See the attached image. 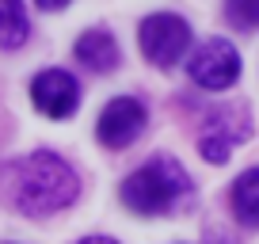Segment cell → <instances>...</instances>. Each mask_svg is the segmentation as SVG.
Wrapping results in <instances>:
<instances>
[{
  "label": "cell",
  "instance_id": "8",
  "mask_svg": "<svg viewBox=\"0 0 259 244\" xmlns=\"http://www.w3.org/2000/svg\"><path fill=\"white\" fill-rule=\"evenodd\" d=\"M73 54H76V61H80L84 69H92V73H111V69H118V61H122L118 42H114L111 31H103V27L84 31L80 38H76Z\"/></svg>",
  "mask_w": 259,
  "mask_h": 244
},
{
  "label": "cell",
  "instance_id": "3",
  "mask_svg": "<svg viewBox=\"0 0 259 244\" xmlns=\"http://www.w3.org/2000/svg\"><path fill=\"white\" fill-rule=\"evenodd\" d=\"M187 76L206 92H225L240 80V54L229 38H206L194 46L187 61Z\"/></svg>",
  "mask_w": 259,
  "mask_h": 244
},
{
  "label": "cell",
  "instance_id": "7",
  "mask_svg": "<svg viewBox=\"0 0 259 244\" xmlns=\"http://www.w3.org/2000/svg\"><path fill=\"white\" fill-rule=\"evenodd\" d=\"M31 99L46 118H69L80 107V84L65 69H42L31 80Z\"/></svg>",
  "mask_w": 259,
  "mask_h": 244
},
{
  "label": "cell",
  "instance_id": "9",
  "mask_svg": "<svg viewBox=\"0 0 259 244\" xmlns=\"http://www.w3.org/2000/svg\"><path fill=\"white\" fill-rule=\"evenodd\" d=\"M229 206H233L240 225L259 229V168H248V172H240V176L233 179Z\"/></svg>",
  "mask_w": 259,
  "mask_h": 244
},
{
  "label": "cell",
  "instance_id": "1",
  "mask_svg": "<svg viewBox=\"0 0 259 244\" xmlns=\"http://www.w3.org/2000/svg\"><path fill=\"white\" fill-rule=\"evenodd\" d=\"M8 195H12V202H16L19 214H27V218H46V214H57V210L76 202L80 179H76V172L57 153L38 149V153H31V156L12 164Z\"/></svg>",
  "mask_w": 259,
  "mask_h": 244
},
{
  "label": "cell",
  "instance_id": "4",
  "mask_svg": "<svg viewBox=\"0 0 259 244\" xmlns=\"http://www.w3.org/2000/svg\"><path fill=\"white\" fill-rule=\"evenodd\" d=\"M138 42L145 61H153L156 69H171L191 46V27H187V19L171 16V12H156V16L141 19Z\"/></svg>",
  "mask_w": 259,
  "mask_h": 244
},
{
  "label": "cell",
  "instance_id": "5",
  "mask_svg": "<svg viewBox=\"0 0 259 244\" xmlns=\"http://www.w3.org/2000/svg\"><path fill=\"white\" fill-rule=\"evenodd\" d=\"M248 138H251L248 107H218V111L206 118L202 134H198V153L210 164H225L229 153Z\"/></svg>",
  "mask_w": 259,
  "mask_h": 244
},
{
  "label": "cell",
  "instance_id": "10",
  "mask_svg": "<svg viewBox=\"0 0 259 244\" xmlns=\"http://www.w3.org/2000/svg\"><path fill=\"white\" fill-rule=\"evenodd\" d=\"M27 34H31V23H27L23 0H0V46L16 50L27 42Z\"/></svg>",
  "mask_w": 259,
  "mask_h": 244
},
{
  "label": "cell",
  "instance_id": "2",
  "mask_svg": "<svg viewBox=\"0 0 259 244\" xmlns=\"http://www.w3.org/2000/svg\"><path fill=\"white\" fill-rule=\"evenodd\" d=\"M191 198H194V183L187 176V168L164 153L122 179V202L134 214H141V218L171 214L179 206H187Z\"/></svg>",
  "mask_w": 259,
  "mask_h": 244
},
{
  "label": "cell",
  "instance_id": "13",
  "mask_svg": "<svg viewBox=\"0 0 259 244\" xmlns=\"http://www.w3.org/2000/svg\"><path fill=\"white\" fill-rule=\"evenodd\" d=\"M80 244H118V240H111V236H88V240H80Z\"/></svg>",
  "mask_w": 259,
  "mask_h": 244
},
{
  "label": "cell",
  "instance_id": "11",
  "mask_svg": "<svg viewBox=\"0 0 259 244\" xmlns=\"http://www.w3.org/2000/svg\"><path fill=\"white\" fill-rule=\"evenodd\" d=\"M225 19H229V27L240 31V34L259 31V0H229L225 4Z\"/></svg>",
  "mask_w": 259,
  "mask_h": 244
},
{
  "label": "cell",
  "instance_id": "12",
  "mask_svg": "<svg viewBox=\"0 0 259 244\" xmlns=\"http://www.w3.org/2000/svg\"><path fill=\"white\" fill-rule=\"evenodd\" d=\"M34 4H38V8H46V12H61L69 0H34Z\"/></svg>",
  "mask_w": 259,
  "mask_h": 244
},
{
  "label": "cell",
  "instance_id": "6",
  "mask_svg": "<svg viewBox=\"0 0 259 244\" xmlns=\"http://www.w3.org/2000/svg\"><path fill=\"white\" fill-rule=\"evenodd\" d=\"M145 122H149V111H145L141 99L118 96V99H111V103L103 107V114H99V122H96V138H99V145H107V149H126V145H134V141L141 138Z\"/></svg>",
  "mask_w": 259,
  "mask_h": 244
}]
</instances>
